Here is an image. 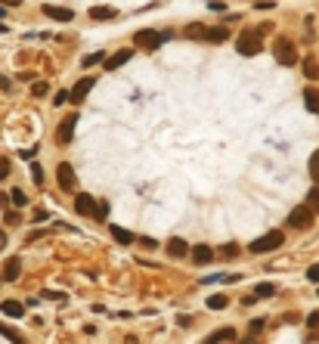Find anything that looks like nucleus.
<instances>
[{"label": "nucleus", "mask_w": 319, "mask_h": 344, "mask_svg": "<svg viewBox=\"0 0 319 344\" xmlns=\"http://www.w3.org/2000/svg\"><path fill=\"white\" fill-rule=\"evenodd\" d=\"M254 10H260V13H267V10H273V4H267V0H263V4H254Z\"/></svg>", "instance_id": "ea45409f"}, {"label": "nucleus", "mask_w": 319, "mask_h": 344, "mask_svg": "<svg viewBox=\"0 0 319 344\" xmlns=\"http://www.w3.org/2000/svg\"><path fill=\"white\" fill-rule=\"evenodd\" d=\"M307 279H310V282H319V264H313V267L307 270Z\"/></svg>", "instance_id": "473e14b6"}, {"label": "nucleus", "mask_w": 319, "mask_h": 344, "mask_svg": "<svg viewBox=\"0 0 319 344\" xmlns=\"http://www.w3.org/2000/svg\"><path fill=\"white\" fill-rule=\"evenodd\" d=\"M307 325H310V329H316V325H319V313H310L307 316Z\"/></svg>", "instance_id": "58836bf2"}, {"label": "nucleus", "mask_w": 319, "mask_h": 344, "mask_svg": "<svg viewBox=\"0 0 319 344\" xmlns=\"http://www.w3.org/2000/svg\"><path fill=\"white\" fill-rule=\"evenodd\" d=\"M236 251H239L236 245H223V248H220V255H226V258H233V255H236Z\"/></svg>", "instance_id": "4c0bfd02"}, {"label": "nucleus", "mask_w": 319, "mask_h": 344, "mask_svg": "<svg viewBox=\"0 0 319 344\" xmlns=\"http://www.w3.org/2000/svg\"><path fill=\"white\" fill-rule=\"evenodd\" d=\"M109 56H105V53H90V56H84V62L81 65H96V62H105Z\"/></svg>", "instance_id": "c756f323"}, {"label": "nucleus", "mask_w": 319, "mask_h": 344, "mask_svg": "<svg viewBox=\"0 0 319 344\" xmlns=\"http://www.w3.org/2000/svg\"><path fill=\"white\" fill-rule=\"evenodd\" d=\"M0 335H7V338H10L13 344H22V335H19V332H13V329H7L4 322H0Z\"/></svg>", "instance_id": "c85d7f7f"}, {"label": "nucleus", "mask_w": 319, "mask_h": 344, "mask_svg": "<svg viewBox=\"0 0 319 344\" xmlns=\"http://www.w3.org/2000/svg\"><path fill=\"white\" fill-rule=\"evenodd\" d=\"M4 220H7L10 226H16V223H19V220H22V217H19V214H16V211H7V214H4Z\"/></svg>", "instance_id": "2f4dec72"}, {"label": "nucleus", "mask_w": 319, "mask_h": 344, "mask_svg": "<svg viewBox=\"0 0 319 344\" xmlns=\"http://www.w3.org/2000/svg\"><path fill=\"white\" fill-rule=\"evenodd\" d=\"M236 50L242 53V56H257V53L263 50V44H260V31H254V28H242V31H239V38H236Z\"/></svg>", "instance_id": "f257e3e1"}, {"label": "nucleus", "mask_w": 319, "mask_h": 344, "mask_svg": "<svg viewBox=\"0 0 319 344\" xmlns=\"http://www.w3.org/2000/svg\"><path fill=\"white\" fill-rule=\"evenodd\" d=\"M93 84H96V78H93V75H87V78H81V81H78V84H75L72 90H68V93H72V99H75V102H84V99H87V93H90V87H93Z\"/></svg>", "instance_id": "6e6552de"}, {"label": "nucleus", "mask_w": 319, "mask_h": 344, "mask_svg": "<svg viewBox=\"0 0 319 344\" xmlns=\"http://www.w3.org/2000/svg\"><path fill=\"white\" fill-rule=\"evenodd\" d=\"M44 13L50 16V19H56V22H72V19H75V13L68 10V7H53V4H44Z\"/></svg>", "instance_id": "9d476101"}, {"label": "nucleus", "mask_w": 319, "mask_h": 344, "mask_svg": "<svg viewBox=\"0 0 319 344\" xmlns=\"http://www.w3.org/2000/svg\"><path fill=\"white\" fill-rule=\"evenodd\" d=\"M304 105L310 108L313 115H319V90H313V87L304 90Z\"/></svg>", "instance_id": "a211bd4d"}, {"label": "nucleus", "mask_w": 319, "mask_h": 344, "mask_svg": "<svg viewBox=\"0 0 319 344\" xmlns=\"http://www.w3.org/2000/svg\"><path fill=\"white\" fill-rule=\"evenodd\" d=\"M226 338H236V329H217L214 335L205 338V344H220V341H226Z\"/></svg>", "instance_id": "412c9836"}, {"label": "nucleus", "mask_w": 319, "mask_h": 344, "mask_svg": "<svg viewBox=\"0 0 319 344\" xmlns=\"http://www.w3.org/2000/svg\"><path fill=\"white\" fill-rule=\"evenodd\" d=\"M130 56H133V50H118V53H112L109 59H105V71H115V68H121L124 62H130Z\"/></svg>", "instance_id": "9b49d317"}, {"label": "nucleus", "mask_w": 319, "mask_h": 344, "mask_svg": "<svg viewBox=\"0 0 319 344\" xmlns=\"http://www.w3.org/2000/svg\"><path fill=\"white\" fill-rule=\"evenodd\" d=\"M168 38H171V31H152V28H143V31H136V34H133V41H136L139 47H146V50L162 47Z\"/></svg>", "instance_id": "20e7f679"}, {"label": "nucleus", "mask_w": 319, "mask_h": 344, "mask_svg": "<svg viewBox=\"0 0 319 344\" xmlns=\"http://www.w3.org/2000/svg\"><path fill=\"white\" fill-rule=\"evenodd\" d=\"M205 34H208V25L205 22H189L183 28V38L186 41H205Z\"/></svg>", "instance_id": "f8f14e48"}, {"label": "nucleus", "mask_w": 319, "mask_h": 344, "mask_svg": "<svg viewBox=\"0 0 319 344\" xmlns=\"http://www.w3.org/2000/svg\"><path fill=\"white\" fill-rule=\"evenodd\" d=\"M205 41H208V44H223V41H229V31H226L223 25H217V28H208Z\"/></svg>", "instance_id": "f3484780"}, {"label": "nucleus", "mask_w": 319, "mask_h": 344, "mask_svg": "<svg viewBox=\"0 0 319 344\" xmlns=\"http://www.w3.org/2000/svg\"><path fill=\"white\" fill-rule=\"evenodd\" d=\"M31 174H34V183H44V171L38 165H31Z\"/></svg>", "instance_id": "c9c22d12"}, {"label": "nucleus", "mask_w": 319, "mask_h": 344, "mask_svg": "<svg viewBox=\"0 0 319 344\" xmlns=\"http://www.w3.org/2000/svg\"><path fill=\"white\" fill-rule=\"evenodd\" d=\"M90 16H93L96 22H109V19H115L118 13H115V7H93V10H90Z\"/></svg>", "instance_id": "6ab92c4d"}, {"label": "nucleus", "mask_w": 319, "mask_h": 344, "mask_svg": "<svg viewBox=\"0 0 319 344\" xmlns=\"http://www.w3.org/2000/svg\"><path fill=\"white\" fill-rule=\"evenodd\" d=\"M168 255L171 258H183V255H192V248L186 245V239H171L168 242Z\"/></svg>", "instance_id": "4468645a"}, {"label": "nucleus", "mask_w": 319, "mask_h": 344, "mask_svg": "<svg viewBox=\"0 0 319 344\" xmlns=\"http://www.w3.org/2000/svg\"><path fill=\"white\" fill-rule=\"evenodd\" d=\"M288 226H291V230H307V226H313V211H310L307 205H297V208L288 214Z\"/></svg>", "instance_id": "39448f33"}, {"label": "nucleus", "mask_w": 319, "mask_h": 344, "mask_svg": "<svg viewBox=\"0 0 319 344\" xmlns=\"http://www.w3.org/2000/svg\"><path fill=\"white\" fill-rule=\"evenodd\" d=\"M304 205H307L313 214H319V189H310V192H307V202H304Z\"/></svg>", "instance_id": "393cba45"}, {"label": "nucleus", "mask_w": 319, "mask_h": 344, "mask_svg": "<svg viewBox=\"0 0 319 344\" xmlns=\"http://www.w3.org/2000/svg\"><path fill=\"white\" fill-rule=\"evenodd\" d=\"M0 313H7L10 319H19V316H25V307L19 301H4L0 304Z\"/></svg>", "instance_id": "dca6fc26"}, {"label": "nucleus", "mask_w": 319, "mask_h": 344, "mask_svg": "<svg viewBox=\"0 0 319 344\" xmlns=\"http://www.w3.org/2000/svg\"><path fill=\"white\" fill-rule=\"evenodd\" d=\"M139 245H143V248H158V239H149V236H143V239H139Z\"/></svg>", "instance_id": "72a5a7b5"}, {"label": "nucleus", "mask_w": 319, "mask_h": 344, "mask_svg": "<svg viewBox=\"0 0 319 344\" xmlns=\"http://www.w3.org/2000/svg\"><path fill=\"white\" fill-rule=\"evenodd\" d=\"M273 56H276V62H279V65H285V68L297 65V50H294V44H291L288 38H279V41H276Z\"/></svg>", "instance_id": "7ed1b4c3"}, {"label": "nucleus", "mask_w": 319, "mask_h": 344, "mask_svg": "<svg viewBox=\"0 0 319 344\" xmlns=\"http://www.w3.org/2000/svg\"><path fill=\"white\" fill-rule=\"evenodd\" d=\"M0 242H4V233H0Z\"/></svg>", "instance_id": "c03bdc74"}, {"label": "nucleus", "mask_w": 319, "mask_h": 344, "mask_svg": "<svg viewBox=\"0 0 319 344\" xmlns=\"http://www.w3.org/2000/svg\"><path fill=\"white\" fill-rule=\"evenodd\" d=\"M4 16H7V10H4V7H0V19H4Z\"/></svg>", "instance_id": "79ce46f5"}, {"label": "nucleus", "mask_w": 319, "mask_h": 344, "mask_svg": "<svg viewBox=\"0 0 319 344\" xmlns=\"http://www.w3.org/2000/svg\"><path fill=\"white\" fill-rule=\"evenodd\" d=\"M304 75H307L310 81L319 78V65H316V59H304Z\"/></svg>", "instance_id": "b1692460"}, {"label": "nucleus", "mask_w": 319, "mask_h": 344, "mask_svg": "<svg viewBox=\"0 0 319 344\" xmlns=\"http://www.w3.org/2000/svg\"><path fill=\"white\" fill-rule=\"evenodd\" d=\"M282 242H285V236H282L279 230H270V233H263L260 239H254L248 248H251V255H267V251H276Z\"/></svg>", "instance_id": "f03ea898"}, {"label": "nucleus", "mask_w": 319, "mask_h": 344, "mask_svg": "<svg viewBox=\"0 0 319 344\" xmlns=\"http://www.w3.org/2000/svg\"><path fill=\"white\" fill-rule=\"evenodd\" d=\"M10 171H13V168H10V158H7V155H0V180H7Z\"/></svg>", "instance_id": "7c9ffc66"}, {"label": "nucleus", "mask_w": 319, "mask_h": 344, "mask_svg": "<svg viewBox=\"0 0 319 344\" xmlns=\"http://www.w3.org/2000/svg\"><path fill=\"white\" fill-rule=\"evenodd\" d=\"M248 329H251V335L260 332V329H263V319H251V322H248Z\"/></svg>", "instance_id": "e433bc0d"}, {"label": "nucleus", "mask_w": 319, "mask_h": 344, "mask_svg": "<svg viewBox=\"0 0 319 344\" xmlns=\"http://www.w3.org/2000/svg\"><path fill=\"white\" fill-rule=\"evenodd\" d=\"M242 344H260V341H242Z\"/></svg>", "instance_id": "37998d69"}, {"label": "nucleus", "mask_w": 319, "mask_h": 344, "mask_svg": "<svg viewBox=\"0 0 319 344\" xmlns=\"http://www.w3.org/2000/svg\"><path fill=\"white\" fill-rule=\"evenodd\" d=\"M47 90H50V87H47L44 81H38V84L31 87V96H34V99H44V96H47Z\"/></svg>", "instance_id": "cd10ccee"}, {"label": "nucleus", "mask_w": 319, "mask_h": 344, "mask_svg": "<svg viewBox=\"0 0 319 344\" xmlns=\"http://www.w3.org/2000/svg\"><path fill=\"white\" fill-rule=\"evenodd\" d=\"M226 304H229L226 295H211V298H208V307H211V310H223Z\"/></svg>", "instance_id": "5701e85b"}, {"label": "nucleus", "mask_w": 319, "mask_h": 344, "mask_svg": "<svg viewBox=\"0 0 319 344\" xmlns=\"http://www.w3.org/2000/svg\"><path fill=\"white\" fill-rule=\"evenodd\" d=\"M0 90H10V78L7 75H0Z\"/></svg>", "instance_id": "a19ab883"}, {"label": "nucleus", "mask_w": 319, "mask_h": 344, "mask_svg": "<svg viewBox=\"0 0 319 344\" xmlns=\"http://www.w3.org/2000/svg\"><path fill=\"white\" fill-rule=\"evenodd\" d=\"M56 177H59V186L62 189H75V168L68 165V161H62V165L56 168Z\"/></svg>", "instance_id": "1a4fd4ad"}, {"label": "nucleus", "mask_w": 319, "mask_h": 344, "mask_svg": "<svg viewBox=\"0 0 319 344\" xmlns=\"http://www.w3.org/2000/svg\"><path fill=\"white\" fill-rule=\"evenodd\" d=\"M276 295V288L270 285V282H260V285H254V298H273Z\"/></svg>", "instance_id": "4be33fe9"}, {"label": "nucleus", "mask_w": 319, "mask_h": 344, "mask_svg": "<svg viewBox=\"0 0 319 344\" xmlns=\"http://www.w3.org/2000/svg\"><path fill=\"white\" fill-rule=\"evenodd\" d=\"M19 273H22V261H19V258H7V264H4V279H7V282H16V279H19Z\"/></svg>", "instance_id": "ddd939ff"}, {"label": "nucleus", "mask_w": 319, "mask_h": 344, "mask_svg": "<svg viewBox=\"0 0 319 344\" xmlns=\"http://www.w3.org/2000/svg\"><path fill=\"white\" fill-rule=\"evenodd\" d=\"M75 124H78V115H65L62 118V124H59V131H56V143H72V137H75Z\"/></svg>", "instance_id": "0eeeda50"}, {"label": "nucleus", "mask_w": 319, "mask_h": 344, "mask_svg": "<svg viewBox=\"0 0 319 344\" xmlns=\"http://www.w3.org/2000/svg\"><path fill=\"white\" fill-rule=\"evenodd\" d=\"M68 99H72V93H65V90H59V93H56V99H53V102H56V105H62V102H68Z\"/></svg>", "instance_id": "f704fd0d"}, {"label": "nucleus", "mask_w": 319, "mask_h": 344, "mask_svg": "<svg viewBox=\"0 0 319 344\" xmlns=\"http://www.w3.org/2000/svg\"><path fill=\"white\" fill-rule=\"evenodd\" d=\"M211 258H214V251H211L208 245H196V248H192V261H196V264H208Z\"/></svg>", "instance_id": "aec40b11"}, {"label": "nucleus", "mask_w": 319, "mask_h": 344, "mask_svg": "<svg viewBox=\"0 0 319 344\" xmlns=\"http://www.w3.org/2000/svg\"><path fill=\"white\" fill-rule=\"evenodd\" d=\"M109 233H112V239L115 242H121V245H130V242H136V236H133V233L130 230H124V226H109Z\"/></svg>", "instance_id": "2eb2a0df"}, {"label": "nucleus", "mask_w": 319, "mask_h": 344, "mask_svg": "<svg viewBox=\"0 0 319 344\" xmlns=\"http://www.w3.org/2000/svg\"><path fill=\"white\" fill-rule=\"evenodd\" d=\"M310 177H313L316 183H319V149L310 155Z\"/></svg>", "instance_id": "bb28decb"}, {"label": "nucleus", "mask_w": 319, "mask_h": 344, "mask_svg": "<svg viewBox=\"0 0 319 344\" xmlns=\"http://www.w3.org/2000/svg\"><path fill=\"white\" fill-rule=\"evenodd\" d=\"M75 211L84 214V217H96V220H99V205L93 202V195H87V192L75 195Z\"/></svg>", "instance_id": "423d86ee"}, {"label": "nucleus", "mask_w": 319, "mask_h": 344, "mask_svg": "<svg viewBox=\"0 0 319 344\" xmlns=\"http://www.w3.org/2000/svg\"><path fill=\"white\" fill-rule=\"evenodd\" d=\"M10 198H13V205H16V208L28 205V192H25V189H13V195H10Z\"/></svg>", "instance_id": "a878e982"}]
</instances>
